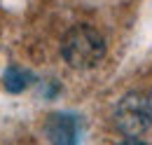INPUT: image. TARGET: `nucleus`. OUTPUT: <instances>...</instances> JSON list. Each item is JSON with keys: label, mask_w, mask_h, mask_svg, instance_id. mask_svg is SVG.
I'll return each instance as SVG.
<instances>
[{"label": "nucleus", "mask_w": 152, "mask_h": 145, "mask_svg": "<svg viewBox=\"0 0 152 145\" xmlns=\"http://www.w3.org/2000/svg\"><path fill=\"white\" fill-rule=\"evenodd\" d=\"M61 54L73 68L87 70V68H94L103 59L105 42H103V37H101V33L96 28H91V26H75L63 37Z\"/></svg>", "instance_id": "1"}, {"label": "nucleus", "mask_w": 152, "mask_h": 145, "mask_svg": "<svg viewBox=\"0 0 152 145\" xmlns=\"http://www.w3.org/2000/svg\"><path fill=\"white\" fill-rule=\"evenodd\" d=\"M152 124V101L145 94L131 91L115 108V127L126 136H138Z\"/></svg>", "instance_id": "2"}, {"label": "nucleus", "mask_w": 152, "mask_h": 145, "mask_svg": "<svg viewBox=\"0 0 152 145\" xmlns=\"http://www.w3.org/2000/svg\"><path fill=\"white\" fill-rule=\"evenodd\" d=\"M47 136L52 145H80V124L73 115H52L47 122Z\"/></svg>", "instance_id": "3"}, {"label": "nucleus", "mask_w": 152, "mask_h": 145, "mask_svg": "<svg viewBox=\"0 0 152 145\" xmlns=\"http://www.w3.org/2000/svg\"><path fill=\"white\" fill-rule=\"evenodd\" d=\"M31 72L23 70V68H17V66H10L7 70H5V75H2V84H5V89L12 91V94H19V91H23L28 84H31Z\"/></svg>", "instance_id": "4"}, {"label": "nucleus", "mask_w": 152, "mask_h": 145, "mask_svg": "<svg viewBox=\"0 0 152 145\" xmlns=\"http://www.w3.org/2000/svg\"><path fill=\"white\" fill-rule=\"evenodd\" d=\"M119 145H145L143 141H136V138H129V141H124V143H119Z\"/></svg>", "instance_id": "5"}]
</instances>
